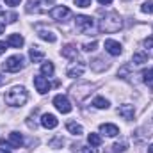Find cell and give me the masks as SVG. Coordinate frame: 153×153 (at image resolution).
<instances>
[{
  "label": "cell",
  "mask_w": 153,
  "mask_h": 153,
  "mask_svg": "<svg viewBox=\"0 0 153 153\" xmlns=\"http://www.w3.org/2000/svg\"><path fill=\"white\" fill-rule=\"evenodd\" d=\"M4 100H5V103L11 105V107H22V105H25V102L29 100V93L25 91V87L16 85V87H11V89L5 93Z\"/></svg>",
  "instance_id": "cell-1"
},
{
  "label": "cell",
  "mask_w": 153,
  "mask_h": 153,
  "mask_svg": "<svg viewBox=\"0 0 153 153\" xmlns=\"http://www.w3.org/2000/svg\"><path fill=\"white\" fill-rule=\"evenodd\" d=\"M123 22H121V16L116 13V11H111L107 13L102 20H100V32H107V34H112V32H117L121 29Z\"/></svg>",
  "instance_id": "cell-2"
},
{
  "label": "cell",
  "mask_w": 153,
  "mask_h": 153,
  "mask_svg": "<svg viewBox=\"0 0 153 153\" xmlns=\"http://www.w3.org/2000/svg\"><path fill=\"white\" fill-rule=\"evenodd\" d=\"M91 91H93V85H91L89 82H78L76 85L71 87V96L75 98L78 103H82V102L91 94Z\"/></svg>",
  "instance_id": "cell-3"
},
{
  "label": "cell",
  "mask_w": 153,
  "mask_h": 153,
  "mask_svg": "<svg viewBox=\"0 0 153 153\" xmlns=\"http://www.w3.org/2000/svg\"><path fill=\"white\" fill-rule=\"evenodd\" d=\"M23 66H25V59H23V55H13V57H9V59L4 62V70H5V71H11V73L20 71Z\"/></svg>",
  "instance_id": "cell-4"
},
{
  "label": "cell",
  "mask_w": 153,
  "mask_h": 153,
  "mask_svg": "<svg viewBox=\"0 0 153 153\" xmlns=\"http://www.w3.org/2000/svg\"><path fill=\"white\" fill-rule=\"evenodd\" d=\"M75 25H76V30H80V32H87V30H91V29H93L94 22H93V18H91V16L80 14V16H76V18H75Z\"/></svg>",
  "instance_id": "cell-5"
},
{
  "label": "cell",
  "mask_w": 153,
  "mask_h": 153,
  "mask_svg": "<svg viewBox=\"0 0 153 153\" xmlns=\"http://www.w3.org/2000/svg\"><path fill=\"white\" fill-rule=\"evenodd\" d=\"M53 105L57 107V111L59 112H62V114H68V112H71V103H70V100L64 96V94H57L55 98H53Z\"/></svg>",
  "instance_id": "cell-6"
},
{
  "label": "cell",
  "mask_w": 153,
  "mask_h": 153,
  "mask_svg": "<svg viewBox=\"0 0 153 153\" xmlns=\"http://www.w3.org/2000/svg\"><path fill=\"white\" fill-rule=\"evenodd\" d=\"M70 14H71V11H70L66 5H57V7H53V9L50 11V16H52L53 20H57V22H62V20H66Z\"/></svg>",
  "instance_id": "cell-7"
},
{
  "label": "cell",
  "mask_w": 153,
  "mask_h": 153,
  "mask_svg": "<svg viewBox=\"0 0 153 153\" xmlns=\"http://www.w3.org/2000/svg\"><path fill=\"white\" fill-rule=\"evenodd\" d=\"M34 85H36V89H38V93H41V94H45V93H48L50 91V82L45 78V76H34Z\"/></svg>",
  "instance_id": "cell-8"
},
{
  "label": "cell",
  "mask_w": 153,
  "mask_h": 153,
  "mask_svg": "<svg viewBox=\"0 0 153 153\" xmlns=\"http://www.w3.org/2000/svg\"><path fill=\"white\" fill-rule=\"evenodd\" d=\"M84 71H85V64H84V61H78V62L71 64V66L66 70V75L68 76H80Z\"/></svg>",
  "instance_id": "cell-9"
},
{
  "label": "cell",
  "mask_w": 153,
  "mask_h": 153,
  "mask_svg": "<svg viewBox=\"0 0 153 153\" xmlns=\"http://www.w3.org/2000/svg\"><path fill=\"white\" fill-rule=\"evenodd\" d=\"M36 30H38L39 38L45 39V41H48V43H55V41H57V36H55L52 30H48V29H45V27H41V25H36Z\"/></svg>",
  "instance_id": "cell-10"
},
{
  "label": "cell",
  "mask_w": 153,
  "mask_h": 153,
  "mask_svg": "<svg viewBox=\"0 0 153 153\" xmlns=\"http://www.w3.org/2000/svg\"><path fill=\"white\" fill-rule=\"evenodd\" d=\"M105 50H107L111 55H119V53L123 52V46H121L117 41H114V39H107V41H105Z\"/></svg>",
  "instance_id": "cell-11"
},
{
  "label": "cell",
  "mask_w": 153,
  "mask_h": 153,
  "mask_svg": "<svg viewBox=\"0 0 153 153\" xmlns=\"http://www.w3.org/2000/svg\"><path fill=\"white\" fill-rule=\"evenodd\" d=\"M117 114L121 116L123 119H134V114H135V109H134V105H121L119 109H117Z\"/></svg>",
  "instance_id": "cell-12"
},
{
  "label": "cell",
  "mask_w": 153,
  "mask_h": 153,
  "mask_svg": "<svg viewBox=\"0 0 153 153\" xmlns=\"http://www.w3.org/2000/svg\"><path fill=\"white\" fill-rule=\"evenodd\" d=\"M41 125L45 128H55L59 125V121H57V117L53 114H43L41 116Z\"/></svg>",
  "instance_id": "cell-13"
},
{
  "label": "cell",
  "mask_w": 153,
  "mask_h": 153,
  "mask_svg": "<svg viewBox=\"0 0 153 153\" xmlns=\"http://www.w3.org/2000/svg\"><path fill=\"white\" fill-rule=\"evenodd\" d=\"M61 53H62V57H66V59H76V57H78V50H76L75 45H66V46H62Z\"/></svg>",
  "instance_id": "cell-14"
},
{
  "label": "cell",
  "mask_w": 153,
  "mask_h": 153,
  "mask_svg": "<svg viewBox=\"0 0 153 153\" xmlns=\"http://www.w3.org/2000/svg\"><path fill=\"white\" fill-rule=\"evenodd\" d=\"M100 132L105 134V135H109V137H116L119 134V128L116 125H112V123H105V125L100 126Z\"/></svg>",
  "instance_id": "cell-15"
},
{
  "label": "cell",
  "mask_w": 153,
  "mask_h": 153,
  "mask_svg": "<svg viewBox=\"0 0 153 153\" xmlns=\"http://www.w3.org/2000/svg\"><path fill=\"white\" fill-rule=\"evenodd\" d=\"M29 57H30L32 62H41L43 57H45V52H43L39 46H32V48L29 50Z\"/></svg>",
  "instance_id": "cell-16"
},
{
  "label": "cell",
  "mask_w": 153,
  "mask_h": 153,
  "mask_svg": "<svg viewBox=\"0 0 153 153\" xmlns=\"http://www.w3.org/2000/svg\"><path fill=\"white\" fill-rule=\"evenodd\" d=\"M9 144L13 148H22L23 146V137L18 134V132H11L9 134Z\"/></svg>",
  "instance_id": "cell-17"
},
{
  "label": "cell",
  "mask_w": 153,
  "mask_h": 153,
  "mask_svg": "<svg viewBox=\"0 0 153 153\" xmlns=\"http://www.w3.org/2000/svg\"><path fill=\"white\" fill-rule=\"evenodd\" d=\"M23 38L20 36V34H11L9 38H7V45L9 46H13V48H22L23 46Z\"/></svg>",
  "instance_id": "cell-18"
},
{
  "label": "cell",
  "mask_w": 153,
  "mask_h": 153,
  "mask_svg": "<svg viewBox=\"0 0 153 153\" xmlns=\"http://www.w3.org/2000/svg\"><path fill=\"white\" fill-rule=\"evenodd\" d=\"M66 128H68V132L70 134H73V135H80V134H84V128H82V125H78L75 121H68L66 123Z\"/></svg>",
  "instance_id": "cell-19"
},
{
  "label": "cell",
  "mask_w": 153,
  "mask_h": 153,
  "mask_svg": "<svg viewBox=\"0 0 153 153\" xmlns=\"http://www.w3.org/2000/svg\"><path fill=\"white\" fill-rule=\"evenodd\" d=\"M143 82L150 87V91H153V68L143 71Z\"/></svg>",
  "instance_id": "cell-20"
},
{
  "label": "cell",
  "mask_w": 153,
  "mask_h": 153,
  "mask_svg": "<svg viewBox=\"0 0 153 153\" xmlns=\"http://www.w3.org/2000/svg\"><path fill=\"white\" fill-rule=\"evenodd\" d=\"M148 62V53L146 52H135L134 53V64H144Z\"/></svg>",
  "instance_id": "cell-21"
},
{
  "label": "cell",
  "mask_w": 153,
  "mask_h": 153,
  "mask_svg": "<svg viewBox=\"0 0 153 153\" xmlns=\"http://www.w3.org/2000/svg\"><path fill=\"white\" fill-rule=\"evenodd\" d=\"M93 105H94L96 109H109V100H105L103 96H96V98L93 100Z\"/></svg>",
  "instance_id": "cell-22"
},
{
  "label": "cell",
  "mask_w": 153,
  "mask_h": 153,
  "mask_svg": "<svg viewBox=\"0 0 153 153\" xmlns=\"http://www.w3.org/2000/svg\"><path fill=\"white\" fill-rule=\"evenodd\" d=\"M107 68V64L102 61V59H94V61H91V70H94V71H103Z\"/></svg>",
  "instance_id": "cell-23"
},
{
  "label": "cell",
  "mask_w": 153,
  "mask_h": 153,
  "mask_svg": "<svg viewBox=\"0 0 153 153\" xmlns=\"http://www.w3.org/2000/svg\"><path fill=\"white\" fill-rule=\"evenodd\" d=\"M87 141H89V144H91L93 148H96V146L102 144V137H100L98 134H89V135H87Z\"/></svg>",
  "instance_id": "cell-24"
},
{
  "label": "cell",
  "mask_w": 153,
  "mask_h": 153,
  "mask_svg": "<svg viewBox=\"0 0 153 153\" xmlns=\"http://www.w3.org/2000/svg\"><path fill=\"white\" fill-rule=\"evenodd\" d=\"M27 11H29V13H43L45 9L39 7V2H36V0H29V4H27Z\"/></svg>",
  "instance_id": "cell-25"
},
{
  "label": "cell",
  "mask_w": 153,
  "mask_h": 153,
  "mask_svg": "<svg viewBox=\"0 0 153 153\" xmlns=\"http://www.w3.org/2000/svg\"><path fill=\"white\" fill-rule=\"evenodd\" d=\"M53 71H55V68H53V64H52V62H45V64L41 66V73H43V75L52 76V75H53Z\"/></svg>",
  "instance_id": "cell-26"
},
{
  "label": "cell",
  "mask_w": 153,
  "mask_h": 153,
  "mask_svg": "<svg viewBox=\"0 0 153 153\" xmlns=\"http://www.w3.org/2000/svg\"><path fill=\"white\" fill-rule=\"evenodd\" d=\"M126 146H128V143H126L125 139H121L119 143H116L114 146H112V153H117V152H125V150H126Z\"/></svg>",
  "instance_id": "cell-27"
},
{
  "label": "cell",
  "mask_w": 153,
  "mask_h": 153,
  "mask_svg": "<svg viewBox=\"0 0 153 153\" xmlns=\"http://www.w3.org/2000/svg\"><path fill=\"white\" fill-rule=\"evenodd\" d=\"M141 11L146 13V14H153V0H148L141 5Z\"/></svg>",
  "instance_id": "cell-28"
},
{
  "label": "cell",
  "mask_w": 153,
  "mask_h": 153,
  "mask_svg": "<svg viewBox=\"0 0 153 153\" xmlns=\"http://www.w3.org/2000/svg\"><path fill=\"white\" fill-rule=\"evenodd\" d=\"M144 46H146V53L153 57V36H152V38L144 39Z\"/></svg>",
  "instance_id": "cell-29"
},
{
  "label": "cell",
  "mask_w": 153,
  "mask_h": 153,
  "mask_svg": "<svg viewBox=\"0 0 153 153\" xmlns=\"http://www.w3.org/2000/svg\"><path fill=\"white\" fill-rule=\"evenodd\" d=\"M96 45H98L96 41H91V43H84L82 48H84L85 52H93V50H96Z\"/></svg>",
  "instance_id": "cell-30"
},
{
  "label": "cell",
  "mask_w": 153,
  "mask_h": 153,
  "mask_svg": "<svg viewBox=\"0 0 153 153\" xmlns=\"http://www.w3.org/2000/svg\"><path fill=\"white\" fill-rule=\"evenodd\" d=\"M64 144V141H62V137H57V139H53V141H50V146L52 148H55V150H59L61 146Z\"/></svg>",
  "instance_id": "cell-31"
},
{
  "label": "cell",
  "mask_w": 153,
  "mask_h": 153,
  "mask_svg": "<svg viewBox=\"0 0 153 153\" xmlns=\"http://www.w3.org/2000/svg\"><path fill=\"white\" fill-rule=\"evenodd\" d=\"M0 150H2V152H5V153H11L13 146H11L9 143H5L4 139H0Z\"/></svg>",
  "instance_id": "cell-32"
},
{
  "label": "cell",
  "mask_w": 153,
  "mask_h": 153,
  "mask_svg": "<svg viewBox=\"0 0 153 153\" xmlns=\"http://www.w3.org/2000/svg\"><path fill=\"white\" fill-rule=\"evenodd\" d=\"M75 5H78V7H89L91 0H75Z\"/></svg>",
  "instance_id": "cell-33"
},
{
  "label": "cell",
  "mask_w": 153,
  "mask_h": 153,
  "mask_svg": "<svg viewBox=\"0 0 153 153\" xmlns=\"http://www.w3.org/2000/svg\"><path fill=\"white\" fill-rule=\"evenodd\" d=\"M80 153H98V150L96 148H80Z\"/></svg>",
  "instance_id": "cell-34"
},
{
  "label": "cell",
  "mask_w": 153,
  "mask_h": 153,
  "mask_svg": "<svg viewBox=\"0 0 153 153\" xmlns=\"http://www.w3.org/2000/svg\"><path fill=\"white\" fill-rule=\"evenodd\" d=\"M4 2H5L7 5H11V7H14V5H18V4L22 2V0H4Z\"/></svg>",
  "instance_id": "cell-35"
},
{
  "label": "cell",
  "mask_w": 153,
  "mask_h": 153,
  "mask_svg": "<svg viewBox=\"0 0 153 153\" xmlns=\"http://www.w3.org/2000/svg\"><path fill=\"white\" fill-rule=\"evenodd\" d=\"M5 50H7V43H2L0 41V53H4Z\"/></svg>",
  "instance_id": "cell-36"
},
{
  "label": "cell",
  "mask_w": 153,
  "mask_h": 153,
  "mask_svg": "<svg viewBox=\"0 0 153 153\" xmlns=\"http://www.w3.org/2000/svg\"><path fill=\"white\" fill-rule=\"evenodd\" d=\"M4 30H5V25H4V23H2V22H0V36H2V34H4Z\"/></svg>",
  "instance_id": "cell-37"
},
{
  "label": "cell",
  "mask_w": 153,
  "mask_h": 153,
  "mask_svg": "<svg viewBox=\"0 0 153 153\" xmlns=\"http://www.w3.org/2000/svg\"><path fill=\"white\" fill-rule=\"evenodd\" d=\"M98 2H100V4H103V5H109L112 0H98Z\"/></svg>",
  "instance_id": "cell-38"
},
{
  "label": "cell",
  "mask_w": 153,
  "mask_h": 153,
  "mask_svg": "<svg viewBox=\"0 0 153 153\" xmlns=\"http://www.w3.org/2000/svg\"><path fill=\"white\" fill-rule=\"evenodd\" d=\"M148 153H153V144L152 146H148Z\"/></svg>",
  "instance_id": "cell-39"
},
{
  "label": "cell",
  "mask_w": 153,
  "mask_h": 153,
  "mask_svg": "<svg viewBox=\"0 0 153 153\" xmlns=\"http://www.w3.org/2000/svg\"><path fill=\"white\" fill-rule=\"evenodd\" d=\"M43 2H46V4H53V0H43Z\"/></svg>",
  "instance_id": "cell-40"
},
{
  "label": "cell",
  "mask_w": 153,
  "mask_h": 153,
  "mask_svg": "<svg viewBox=\"0 0 153 153\" xmlns=\"http://www.w3.org/2000/svg\"><path fill=\"white\" fill-rule=\"evenodd\" d=\"M2 84H4V76L0 75V85H2Z\"/></svg>",
  "instance_id": "cell-41"
}]
</instances>
